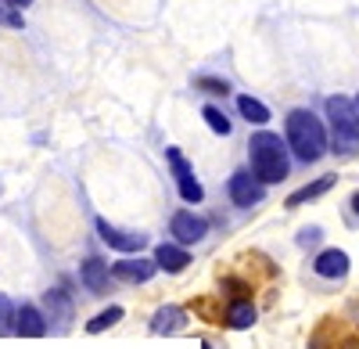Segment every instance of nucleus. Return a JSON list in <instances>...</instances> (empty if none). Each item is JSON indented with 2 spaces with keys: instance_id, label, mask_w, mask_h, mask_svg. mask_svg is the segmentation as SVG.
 I'll list each match as a JSON object with an SVG mask.
<instances>
[{
  "instance_id": "5701e85b",
  "label": "nucleus",
  "mask_w": 359,
  "mask_h": 349,
  "mask_svg": "<svg viewBox=\"0 0 359 349\" xmlns=\"http://www.w3.org/2000/svg\"><path fill=\"white\" fill-rule=\"evenodd\" d=\"M352 206H355V213H359V191H355V198H352Z\"/></svg>"
},
{
  "instance_id": "0eeeda50",
  "label": "nucleus",
  "mask_w": 359,
  "mask_h": 349,
  "mask_svg": "<svg viewBox=\"0 0 359 349\" xmlns=\"http://www.w3.org/2000/svg\"><path fill=\"white\" fill-rule=\"evenodd\" d=\"M169 230H172V238H176L180 245H194V242L205 238L208 220H201V216H194V213H176L172 223H169Z\"/></svg>"
},
{
  "instance_id": "4468645a",
  "label": "nucleus",
  "mask_w": 359,
  "mask_h": 349,
  "mask_svg": "<svg viewBox=\"0 0 359 349\" xmlns=\"http://www.w3.org/2000/svg\"><path fill=\"white\" fill-rule=\"evenodd\" d=\"M226 324L237 328V331L252 328V324H255V306H252V299H233L230 310H226Z\"/></svg>"
},
{
  "instance_id": "f3484780",
  "label": "nucleus",
  "mask_w": 359,
  "mask_h": 349,
  "mask_svg": "<svg viewBox=\"0 0 359 349\" xmlns=\"http://www.w3.org/2000/svg\"><path fill=\"white\" fill-rule=\"evenodd\" d=\"M118 321H123V306H108L104 313L94 317V321H86V331H90V335H101V331H108V328L118 324Z\"/></svg>"
},
{
  "instance_id": "f03ea898",
  "label": "nucleus",
  "mask_w": 359,
  "mask_h": 349,
  "mask_svg": "<svg viewBox=\"0 0 359 349\" xmlns=\"http://www.w3.org/2000/svg\"><path fill=\"white\" fill-rule=\"evenodd\" d=\"M287 144L298 162H316L323 152H327V130L323 123L316 119L313 112L306 108H294L287 115Z\"/></svg>"
},
{
  "instance_id": "423d86ee",
  "label": "nucleus",
  "mask_w": 359,
  "mask_h": 349,
  "mask_svg": "<svg viewBox=\"0 0 359 349\" xmlns=\"http://www.w3.org/2000/svg\"><path fill=\"white\" fill-rule=\"evenodd\" d=\"M97 235H101L104 245L115 249V252H140V249L147 245V235H140V230H118V227H111L108 220H97Z\"/></svg>"
},
{
  "instance_id": "4be33fe9",
  "label": "nucleus",
  "mask_w": 359,
  "mask_h": 349,
  "mask_svg": "<svg viewBox=\"0 0 359 349\" xmlns=\"http://www.w3.org/2000/svg\"><path fill=\"white\" fill-rule=\"evenodd\" d=\"M316 238H320V230H316V227H313V230H302V235H298V242H302V245H313Z\"/></svg>"
},
{
  "instance_id": "6e6552de",
  "label": "nucleus",
  "mask_w": 359,
  "mask_h": 349,
  "mask_svg": "<svg viewBox=\"0 0 359 349\" xmlns=\"http://www.w3.org/2000/svg\"><path fill=\"white\" fill-rule=\"evenodd\" d=\"M155 267L158 263H151V259H118V263L111 267V277L130 281V284H144V281L155 277Z\"/></svg>"
},
{
  "instance_id": "2eb2a0df",
  "label": "nucleus",
  "mask_w": 359,
  "mask_h": 349,
  "mask_svg": "<svg viewBox=\"0 0 359 349\" xmlns=\"http://www.w3.org/2000/svg\"><path fill=\"white\" fill-rule=\"evenodd\" d=\"M334 187V177L327 173V177H320V180H313V184H306V187H298L291 198H287V206L294 209V206H302V202H313V198H320L323 191H331Z\"/></svg>"
},
{
  "instance_id": "dca6fc26",
  "label": "nucleus",
  "mask_w": 359,
  "mask_h": 349,
  "mask_svg": "<svg viewBox=\"0 0 359 349\" xmlns=\"http://www.w3.org/2000/svg\"><path fill=\"white\" fill-rule=\"evenodd\" d=\"M237 108H241V115H245V119L248 123H269V108L262 105V101H255L252 94H241V98H237Z\"/></svg>"
},
{
  "instance_id": "6ab92c4d",
  "label": "nucleus",
  "mask_w": 359,
  "mask_h": 349,
  "mask_svg": "<svg viewBox=\"0 0 359 349\" xmlns=\"http://www.w3.org/2000/svg\"><path fill=\"white\" fill-rule=\"evenodd\" d=\"M0 25H8V29H22V11L15 0H0Z\"/></svg>"
},
{
  "instance_id": "f8f14e48",
  "label": "nucleus",
  "mask_w": 359,
  "mask_h": 349,
  "mask_svg": "<svg viewBox=\"0 0 359 349\" xmlns=\"http://www.w3.org/2000/svg\"><path fill=\"white\" fill-rule=\"evenodd\" d=\"M155 263L165 270V274H180L191 267V252L184 245H158L155 249Z\"/></svg>"
},
{
  "instance_id": "1a4fd4ad",
  "label": "nucleus",
  "mask_w": 359,
  "mask_h": 349,
  "mask_svg": "<svg viewBox=\"0 0 359 349\" xmlns=\"http://www.w3.org/2000/svg\"><path fill=\"white\" fill-rule=\"evenodd\" d=\"M313 270H316L320 277H331V281H341V277L348 274V256H345L341 249H327V252H320V256H316V263H313Z\"/></svg>"
},
{
  "instance_id": "39448f33",
  "label": "nucleus",
  "mask_w": 359,
  "mask_h": 349,
  "mask_svg": "<svg viewBox=\"0 0 359 349\" xmlns=\"http://www.w3.org/2000/svg\"><path fill=\"white\" fill-rule=\"evenodd\" d=\"M165 159H169V166H172V173H176L180 198H184V202H201V198H205V191H201V184L194 180V173H191V166H187L184 152H180V148H169V152H165Z\"/></svg>"
},
{
  "instance_id": "9d476101",
  "label": "nucleus",
  "mask_w": 359,
  "mask_h": 349,
  "mask_svg": "<svg viewBox=\"0 0 359 349\" xmlns=\"http://www.w3.org/2000/svg\"><path fill=\"white\" fill-rule=\"evenodd\" d=\"M15 331L25 335V338H40V335H47L43 313H40L36 306H18V310H15Z\"/></svg>"
},
{
  "instance_id": "ddd939ff",
  "label": "nucleus",
  "mask_w": 359,
  "mask_h": 349,
  "mask_svg": "<svg viewBox=\"0 0 359 349\" xmlns=\"http://www.w3.org/2000/svg\"><path fill=\"white\" fill-rule=\"evenodd\" d=\"M180 328H187V313L180 306H162L155 317H151V331L155 335H172Z\"/></svg>"
},
{
  "instance_id": "b1692460",
  "label": "nucleus",
  "mask_w": 359,
  "mask_h": 349,
  "mask_svg": "<svg viewBox=\"0 0 359 349\" xmlns=\"http://www.w3.org/2000/svg\"><path fill=\"white\" fill-rule=\"evenodd\" d=\"M15 4H18V8H25V4H29V0H15Z\"/></svg>"
},
{
  "instance_id": "a211bd4d",
  "label": "nucleus",
  "mask_w": 359,
  "mask_h": 349,
  "mask_svg": "<svg viewBox=\"0 0 359 349\" xmlns=\"http://www.w3.org/2000/svg\"><path fill=\"white\" fill-rule=\"evenodd\" d=\"M201 115H205V123L212 126L219 137H226V133H230V119H226V115H223L216 105H205V108H201Z\"/></svg>"
},
{
  "instance_id": "9b49d317",
  "label": "nucleus",
  "mask_w": 359,
  "mask_h": 349,
  "mask_svg": "<svg viewBox=\"0 0 359 349\" xmlns=\"http://www.w3.org/2000/svg\"><path fill=\"white\" fill-rule=\"evenodd\" d=\"M108 274H111V267H104L97 256H86V259H83V270H79V277H83V284H86L94 296L108 292Z\"/></svg>"
},
{
  "instance_id": "aec40b11",
  "label": "nucleus",
  "mask_w": 359,
  "mask_h": 349,
  "mask_svg": "<svg viewBox=\"0 0 359 349\" xmlns=\"http://www.w3.org/2000/svg\"><path fill=\"white\" fill-rule=\"evenodd\" d=\"M11 324H15V306H11V299L0 296V335L11 331Z\"/></svg>"
},
{
  "instance_id": "f257e3e1",
  "label": "nucleus",
  "mask_w": 359,
  "mask_h": 349,
  "mask_svg": "<svg viewBox=\"0 0 359 349\" xmlns=\"http://www.w3.org/2000/svg\"><path fill=\"white\" fill-rule=\"evenodd\" d=\"M248 155H252V173L262 184H280L287 173H291V159H287V144L277 133H255L248 144Z\"/></svg>"
},
{
  "instance_id": "20e7f679",
  "label": "nucleus",
  "mask_w": 359,
  "mask_h": 349,
  "mask_svg": "<svg viewBox=\"0 0 359 349\" xmlns=\"http://www.w3.org/2000/svg\"><path fill=\"white\" fill-rule=\"evenodd\" d=\"M262 180L255 177L252 169H241V173H233L230 177V184H226V191H230V198H233V206H241V209H252V206H259L262 202Z\"/></svg>"
},
{
  "instance_id": "7ed1b4c3",
  "label": "nucleus",
  "mask_w": 359,
  "mask_h": 349,
  "mask_svg": "<svg viewBox=\"0 0 359 349\" xmlns=\"http://www.w3.org/2000/svg\"><path fill=\"white\" fill-rule=\"evenodd\" d=\"M331 115V133H334V152L338 155H355L359 152V112L348 98H331L327 101Z\"/></svg>"
},
{
  "instance_id": "412c9836",
  "label": "nucleus",
  "mask_w": 359,
  "mask_h": 349,
  "mask_svg": "<svg viewBox=\"0 0 359 349\" xmlns=\"http://www.w3.org/2000/svg\"><path fill=\"white\" fill-rule=\"evenodd\" d=\"M198 86H205L212 94H226V83H219V79H198Z\"/></svg>"
},
{
  "instance_id": "393cba45",
  "label": "nucleus",
  "mask_w": 359,
  "mask_h": 349,
  "mask_svg": "<svg viewBox=\"0 0 359 349\" xmlns=\"http://www.w3.org/2000/svg\"><path fill=\"white\" fill-rule=\"evenodd\" d=\"M355 112H359V98H355Z\"/></svg>"
}]
</instances>
